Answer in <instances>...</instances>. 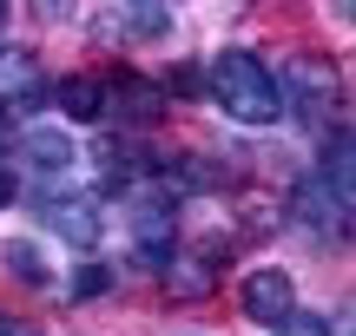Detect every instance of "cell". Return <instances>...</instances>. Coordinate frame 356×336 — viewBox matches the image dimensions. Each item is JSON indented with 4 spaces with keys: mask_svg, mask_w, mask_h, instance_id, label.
<instances>
[{
    "mask_svg": "<svg viewBox=\"0 0 356 336\" xmlns=\"http://www.w3.org/2000/svg\"><path fill=\"white\" fill-rule=\"evenodd\" d=\"M204 86H211V99L225 106L238 126H277V119H284V86H277V73H270L257 53H244V47L211 53Z\"/></svg>",
    "mask_w": 356,
    "mask_h": 336,
    "instance_id": "obj_1",
    "label": "cell"
},
{
    "mask_svg": "<svg viewBox=\"0 0 356 336\" xmlns=\"http://www.w3.org/2000/svg\"><path fill=\"white\" fill-rule=\"evenodd\" d=\"M20 171L13 178H26L40 198H60V185L73 178V165H79V152H73V139L66 132H20Z\"/></svg>",
    "mask_w": 356,
    "mask_h": 336,
    "instance_id": "obj_2",
    "label": "cell"
},
{
    "mask_svg": "<svg viewBox=\"0 0 356 336\" xmlns=\"http://www.w3.org/2000/svg\"><path fill=\"white\" fill-rule=\"evenodd\" d=\"M132 237H139L152 258L178 237V198L159 178H139V185H132Z\"/></svg>",
    "mask_w": 356,
    "mask_h": 336,
    "instance_id": "obj_3",
    "label": "cell"
},
{
    "mask_svg": "<svg viewBox=\"0 0 356 336\" xmlns=\"http://www.w3.org/2000/svg\"><path fill=\"white\" fill-rule=\"evenodd\" d=\"M291 218H297V224H310L317 237H343V231H350V198H343V192H330V185L310 171V178L297 185V198H291Z\"/></svg>",
    "mask_w": 356,
    "mask_h": 336,
    "instance_id": "obj_4",
    "label": "cell"
},
{
    "mask_svg": "<svg viewBox=\"0 0 356 336\" xmlns=\"http://www.w3.org/2000/svg\"><path fill=\"white\" fill-rule=\"evenodd\" d=\"M238 297H244V317H251V324H270V330H277L284 317H297V284L284 271H251Z\"/></svg>",
    "mask_w": 356,
    "mask_h": 336,
    "instance_id": "obj_5",
    "label": "cell"
},
{
    "mask_svg": "<svg viewBox=\"0 0 356 336\" xmlns=\"http://www.w3.org/2000/svg\"><path fill=\"white\" fill-rule=\"evenodd\" d=\"M165 26H172L165 7H132L126 0V7H106L99 20H92V33H99L106 47H132V40H159Z\"/></svg>",
    "mask_w": 356,
    "mask_h": 336,
    "instance_id": "obj_6",
    "label": "cell"
},
{
    "mask_svg": "<svg viewBox=\"0 0 356 336\" xmlns=\"http://www.w3.org/2000/svg\"><path fill=\"white\" fill-rule=\"evenodd\" d=\"M40 218H47L66 244H79V251L99 244V205H92V198H66V192H60V198H47V205H40Z\"/></svg>",
    "mask_w": 356,
    "mask_h": 336,
    "instance_id": "obj_7",
    "label": "cell"
},
{
    "mask_svg": "<svg viewBox=\"0 0 356 336\" xmlns=\"http://www.w3.org/2000/svg\"><path fill=\"white\" fill-rule=\"evenodd\" d=\"M40 92H47V79H40L33 53L0 47V106H40Z\"/></svg>",
    "mask_w": 356,
    "mask_h": 336,
    "instance_id": "obj_8",
    "label": "cell"
},
{
    "mask_svg": "<svg viewBox=\"0 0 356 336\" xmlns=\"http://www.w3.org/2000/svg\"><path fill=\"white\" fill-rule=\"evenodd\" d=\"M106 106H119V112L132 119V126H152L159 112H165V92L152 86V79H113V86H106Z\"/></svg>",
    "mask_w": 356,
    "mask_h": 336,
    "instance_id": "obj_9",
    "label": "cell"
},
{
    "mask_svg": "<svg viewBox=\"0 0 356 336\" xmlns=\"http://www.w3.org/2000/svg\"><path fill=\"white\" fill-rule=\"evenodd\" d=\"M218 244L211 251H204V258H191V251H172V271H165V284L178 290V297H204V290H211L218 284Z\"/></svg>",
    "mask_w": 356,
    "mask_h": 336,
    "instance_id": "obj_10",
    "label": "cell"
},
{
    "mask_svg": "<svg viewBox=\"0 0 356 336\" xmlns=\"http://www.w3.org/2000/svg\"><path fill=\"white\" fill-rule=\"evenodd\" d=\"M60 112L73 119V126H92V119L106 112V79H66L60 86Z\"/></svg>",
    "mask_w": 356,
    "mask_h": 336,
    "instance_id": "obj_11",
    "label": "cell"
},
{
    "mask_svg": "<svg viewBox=\"0 0 356 336\" xmlns=\"http://www.w3.org/2000/svg\"><path fill=\"white\" fill-rule=\"evenodd\" d=\"M0 264H7L20 284H47V264H40V251H33V244H7V251H0Z\"/></svg>",
    "mask_w": 356,
    "mask_h": 336,
    "instance_id": "obj_12",
    "label": "cell"
},
{
    "mask_svg": "<svg viewBox=\"0 0 356 336\" xmlns=\"http://www.w3.org/2000/svg\"><path fill=\"white\" fill-rule=\"evenodd\" d=\"M277 336H337V330L323 324V317H284V324H277Z\"/></svg>",
    "mask_w": 356,
    "mask_h": 336,
    "instance_id": "obj_13",
    "label": "cell"
},
{
    "mask_svg": "<svg viewBox=\"0 0 356 336\" xmlns=\"http://www.w3.org/2000/svg\"><path fill=\"white\" fill-rule=\"evenodd\" d=\"M106 284H113V277H106V264H86V271L73 277V297H99Z\"/></svg>",
    "mask_w": 356,
    "mask_h": 336,
    "instance_id": "obj_14",
    "label": "cell"
},
{
    "mask_svg": "<svg viewBox=\"0 0 356 336\" xmlns=\"http://www.w3.org/2000/svg\"><path fill=\"white\" fill-rule=\"evenodd\" d=\"M13 198H20V178H13V171H0V205H13Z\"/></svg>",
    "mask_w": 356,
    "mask_h": 336,
    "instance_id": "obj_15",
    "label": "cell"
},
{
    "mask_svg": "<svg viewBox=\"0 0 356 336\" xmlns=\"http://www.w3.org/2000/svg\"><path fill=\"white\" fill-rule=\"evenodd\" d=\"M0 336H26V324L20 317H0Z\"/></svg>",
    "mask_w": 356,
    "mask_h": 336,
    "instance_id": "obj_16",
    "label": "cell"
},
{
    "mask_svg": "<svg viewBox=\"0 0 356 336\" xmlns=\"http://www.w3.org/2000/svg\"><path fill=\"white\" fill-rule=\"evenodd\" d=\"M0 26H7V7H0Z\"/></svg>",
    "mask_w": 356,
    "mask_h": 336,
    "instance_id": "obj_17",
    "label": "cell"
}]
</instances>
